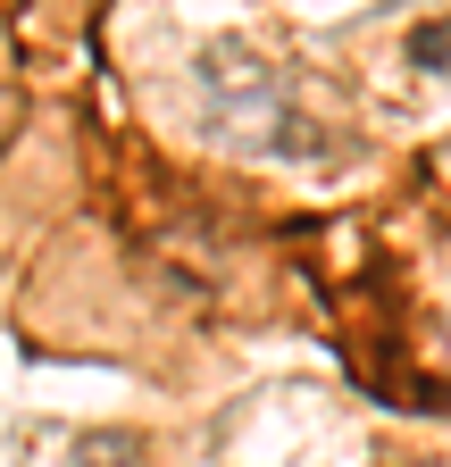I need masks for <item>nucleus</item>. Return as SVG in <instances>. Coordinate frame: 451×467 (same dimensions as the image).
<instances>
[{
	"label": "nucleus",
	"instance_id": "2",
	"mask_svg": "<svg viewBox=\"0 0 451 467\" xmlns=\"http://www.w3.org/2000/svg\"><path fill=\"white\" fill-rule=\"evenodd\" d=\"M384 467H443V459H384Z\"/></svg>",
	"mask_w": 451,
	"mask_h": 467
},
{
	"label": "nucleus",
	"instance_id": "1",
	"mask_svg": "<svg viewBox=\"0 0 451 467\" xmlns=\"http://www.w3.org/2000/svg\"><path fill=\"white\" fill-rule=\"evenodd\" d=\"M134 459H142L134 434H84L76 442V467H134Z\"/></svg>",
	"mask_w": 451,
	"mask_h": 467
}]
</instances>
